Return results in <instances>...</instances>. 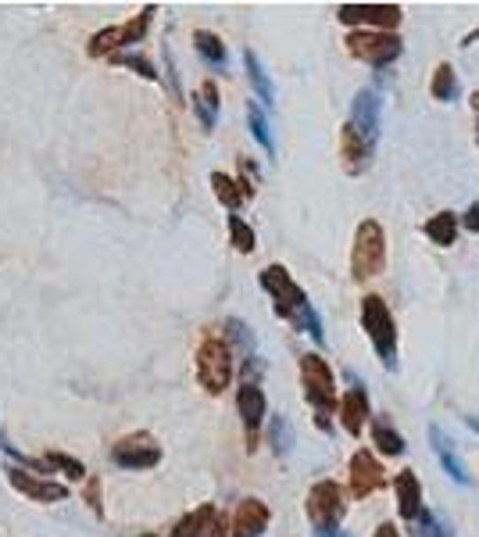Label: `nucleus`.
<instances>
[{
  "label": "nucleus",
  "mask_w": 479,
  "mask_h": 537,
  "mask_svg": "<svg viewBox=\"0 0 479 537\" xmlns=\"http://www.w3.org/2000/svg\"><path fill=\"white\" fill-rule=\"evenodd\" d=\"M0 448H8V440H4V433H0Z\"/></svg>",
  "instance_id": "40"
},
{
  "label": "nucleus",
  "mask_w": 479,
  "mask_h": 537,
  "mask_svg": "<svg viewBox=\"0 0 479 537\" xmlns=\"http://www.w3.org/2000/svg\"><path fill=\"white\" fill-rule=\"evenodd\" d=\"M112 459L122 470H151L161 463V448L151 433H129L112 448Z\"/></svg>",
  "instance_id": "10"
},
{
  "label": "nucleus",
  "mask_w": 479,
  "mask_h": 537,
  "mask_svg": "<svg viewBox=\"0 0 479 537\" xmlns=\"http://www.w3.org/2000/svg\"><path fill=\"white\" fill-rule=\"evenodd\" d=\"M387 265V233L375 219H365L354 230V247H351V276L354 280H372Z\"/></svg>",
  "instance_id": "4"
},
{
  "label": "nucleus",
  "mask_w": 479,
  "mask_h": 537,
  "mask_svg": "<svg viewBox=\"0 0 479 537\" xmlns=\"http://www.w3.org/2000/svg\"><path fill=\"white\" fill-rule=\"evenodd\" d=\"M354 384V380H351ZM336 409H340V423H344V430L351 433V437H358L361 433V426H365V419H368V394H365V387L361 384H354L340 401H336Z\"/></svg>",
  "instance_id": "19"
},
{
  "label": "nucleus",
  "mask_w": 479,
  "mask_h": 537,
  "mask_svg": "<svg viewBox=\"0 0 479 537\" xmlns=\"http://www.w3.org/2000/svg\"><path fill=\"white\" fill-rule=\"evenodd\" d=\"M361 330L372 340V351L379 354V362L390 373H398V323L390 305L379 294H365L361 298Z\"/></svg>",
  "instance_id": "2"
},
{
  "label": "nucleus",
  "mask_w": 479,
  "mask_h": 537,
  "mask_svg": "<svg viewBox=\"0 0 479 537\" xmlns=\"http://www.w3.org/2000/svg\"><path fill=\"white\" fill-rule=\"evenodd\" d=\"M401 51H405V43H401V36H394V33L354 29V33L347 36V54L358 58V61H365V65H375V68L398 61Z\"/></svg>",
  "instance_id": "6"
},
{
  "label": "nucleus",
  "mask_w": 479,
  "mask_h": 537,
  "mask_svg": "<svg viewBox=\"0 0 479 537\" xmlns=\"http://www.w3.org/2000/svg\"><path fill=\"white\" fill-rule=\"evenodd\" d=\"M429 94H433L437 101H444V105L458 97V75H454V68H451V65H437L433 82H429Z\"/></svg>",
  "instance_id": "28"
},
{
  "label": "nucleus",
  "mask_w": 479,
  "mask_h": 537,
  "mask_svg": "<svg viewBox=\"0 0 479 537\" xmlns=\"http://www.w3.org/2000/svg\"><path fill=\"white\" fill-rule=\"evenodd\" d=\"M154 15H158V8H154V4H147L133 22H126V26H112V29H101L97 36L89 40V54H93V58H104V54H115L119 47H126V43H140V40L147 36V29H151Z\"/></svg>",
  "instance_id": "7"
},
{
  "label": "nucleus",
  "mask_w": 479,
  "mask_h": 537,
  "mask_svg": "<svg viewBox=\"0 0 479 537\" xmlns=\"http://www.w3.org/2000/svg\"><path fill=\"white\" fill-rule=\"evenodd\" d=\"M89 505H93V512H97V516L104 512V509H101V484H97V480H89Z\"/></svg>",
  "instance_id": "36"
},
{
  "label": "nucleus",
  "mask_w": 479,
  "mask_h": 537,
  "mask_svg": "<svg viewBox=\"0 0 479 537\" xmlns=\"http://www.w3.org/2000/svg\"><path fill=\"white\" fill-rule=\"evenodd\" d=\"M143 537H151V533H143Z\"/></svg>",
  "instance_id": "42"
},
{
  "label": "nucleus",
  "mask_w": 479,
  "mask_h": 537,
  "mask_svg": "<svg viewBox=\"0 0 479 537\" xmlns=\"http://www.w3.org/2000/svg\"><path fill=\"white\" fill-rule=\"evenodd\" d=\"M268 519H272V512H268V505L261 498H243L236 505V512H233L229 537H261L265 526H268Z\"/></svg>",
  "instance_id": "15"
},
{
  "label": "nucleus",
  "mask_w": 479,
  "mask_h": 537,
  "mask_svg": "<svg viewBox=\"0 0 479 537\" xmlns=\"http://www.w3.org/2000/svg\"><path fill=\"white\" fill-rule=\"evenodd\" d=\"M372 440L382 455H405V437L387 419H372Z\"/></svg>",
  "instance_id": "25"
},
{
  "label": "nucleus",
  "mask_w": 479,
  "mask_h": 537,
  "mask_svg": "<svg viewBox=\"0 0 479 537\" xmlns=\"http://www.w3.org/2000/svg\"><path fill=\"white\" fill-rule=\"evenodd\" d=\"M372 151H375V147H368V144L354 133L351 122L340 129V161H344V172H347V175H361V172L368 168V161H372Z\"/></svg>",
  "instance_id": "17"
},
{
  "label": "nucleus",
  "mask_w": 479,
  "mask_h": 537,
  "mask_svg": "<svg viewBox=\"0 0 479 537\" xmlns=\"http://www.w3.org/2000/svg\"><path fill=\"white\" fill-rule=\"evenodd\" d=\"M236 412L243 419V430H247V452H254L258 448V430L268 416V401H265V391L258 384H243L236 391Z\"/></svg>",
  "instance_id": "12"
},
{
  "label": "nucleus",
  "mask_w": 479,
  "mask_h": 537,
  "mask_svg": "<svg viewBox=\"0 0 479 537\" xmlns=\"http://www.w3.org/2000/svg\"><path fill=\"white\" fill-rule=\"evenodd\" d=\"M258 280H261V287L268 291V298L275 301V315H279V319H286L294 330H305L315 344H322V340H326L319 312L312 308L308 294L294 284V276L286 273L282 265H268V268H261V276H258Z\"/></svg>",
  "instance_id": "1"
},
{
  "label": "nucleus",
  "mask_w": 479,
  "mask_h": 537,
  "mask_svg": "<svg viewBox=\"0 0 479 537\" xmlns=\"http://www.w3.org/2000/svg\"><path fill=\"white\" fill-rule=\"evenodd\" d=\"M415 523H419V537H451L447 523H444L437 512H426V509H422Z\"/></svg>",
  "instance_id": "33"
},
{
  "label": "nucleus",
  "mask_w": 479,
  "mask_h": 537,
  "mask_svg": "<svg viewBox=\"0 0 479 537\" xmlns=\"http://www.w3.org/2000/svg\"><path fill=\"white\" fill-rule=\"evenodd\" d=\"M347 512V502H344V491L340 484L333 480H319L312 491H308V519L315 523V530H333Z\"/></svg>",
  "instance_id": "8"
},
{
  "label": "nucleus",
  "mask_w": 479,
  "mask_h": 537,
  "mask_svg": "<svg viewBox=\"0 0 479 537\" xmlns=\"http://www.w3.org/2000/svg\"><path fill=\"white\" fill-rule=\"evenodd\" d=\"M194 108H197V119H201L205 129H215V126H219V86H215L212 79L201 82L197 97H194Z\"/></svg>",
  "instance_id": "22"
},
{
  "label": "nucleus",
  "mask_w": 479,
  "mask_h": 537,
  "mask_svg": "<svg viewBox=\"0 0 479 537\" xmlns=\"http://www.w3.org/2000/svg\"><path fill=\"white\" fill-rule=\"evenodd\" d=\"M468 426H472V430L479 433V419H475V416H468Z\"/></svg>",
  "instance_id": "39"
},
{
  "label": "nucleus",
  "mask_w": 479,
  "mask_h": 537,
  "mask_svg": "<svg viewBox=\"0 0 479 537\" xmlns=\"http://www.w3.org/2000/svg\"><path fill=\"white\" fill-rule=\"evenodd\" d=\"M336 19L344 26H372V33H390L401 26L405 12L398 4H344Z\"/></svg>",
  "instance_id": "9"
},
{
  "label": "nucleus",
  "mask_w": 479,
  "mask_h": 537,
  "mask_svg": "<svg viewBox=\"0 0 479 537\" xmlns=\"http://www.w3.org/2000/svg\"><path fill=\"white\" fill-rule=\"evenodd\" d=\"M422 230H426V237H429L433 244L451 247V244L458 240V215H454V212H440V215H433Z\"/></svg>",
  "instance_id": "24"
},
{
  "label": "nucleus",
  "mask_w": 479,
  "mask_h": 537,
  "mask_svg": "<svg viewBox=\"0 0 479 537\" xmlns=\"http://www.w3.org/2000/svg\"><path fill=\"white\" fill-rule=\"evenodd\" d=\"M429 444H433V452H437L444 473H447L454 484H468V470H465V463H461V455H458V448H454V440H451L440 426H429Z\"/></svg>",
  "instance_id": "18"
},
{
  "label": "nucleus",
  "mask_w": 479,
  "mask_h": 537,
  "mask_svg": "<svg viewBox=\"0 0 479 537\" xmlns=\"http://www.w3.org/2000/svg\"><path fill=\"white\" fill-rule=\"evenodd\" d=\"M461 226H465L468 233H479V201H475V205H468V212H465Z\"/></svg>",
  "instance_id": "35"
},
{
  "label": "nucleus",
  "mask_w": 479,
  "mask_h": 537,
  "mask_svg": "<svg viewBox=\"0 0 479 537\" xmlns=\"http://www.w3.org/2000/svg\"><path fill=\"white\" fill-rule=\"evenodd\" d=\"M8 480H12V487H15L19 494H26V498H33V502H65V498H68V487H65V484L29 477V473L19 470V466L8 470Z\"/></svg>",
  "instance_id": "16"
},
{
  "label": "nucleus",
  "mask_w": 479,
  "mask_h": 537,
  "mask_svg": "<svg viewBox=\"0 0 479 537\" xmlns=\"http://www.w3.org/2000/svg\"><path fill=\"white\" fill-rule=\"evenodd\" d=\"M351 126H354V133L368 147H375V136H379V97L372 94V90L354 94V101H351Z\"/></svg>",
  "instance_id": "14"
},
{
  "label": "nucleus",
  "mask_w": 479,
  "mask_h": 537,
  "mask_svg": "<svg viewBox=\"0 0 479 537\" xmlns=\"http://www.w3.org/2000/svg\"><path fill=\"white\" fill-rule=\"evenodd\" d=\"M243 65H247V79H251V86H254V94H258V101H265V105H272V101H275V86H272V79H268V72L261 68V61H258V54H254V51H243Z\"/></svg>",
  "instance_id": "23"
},
{
  "label": "nucleus",
  "mask_w": 479,
  "mask_h": 537,
  "mask_svg": "<svg viewBox=\"0 0 479 537\" xmlns=\"http://www.w3.org/2000/svg\"><path fill=\"white\" fill-rule=\"evenodd\" d=\"M247 122H251V136L261 144V151H268V158L275 154V144H272V133H268V122L261 115L258 105H247Z\"/></svg>",
  "instance_id": "29"
},
{
  "label": "nucleus",
  "mask_w": 479,
  "mask_h": 537,
  "mask_svg": "<svg viewBox=\"0 0 479 537\" xmlns=\"http://www.w3.org/2000/svg\"><path fill=\"white\" fill-rule=\"evenodd\" d=\"M172 537H229V526H226V516L215 509V505H201L194 512H186Z\"/></svg>",
  "instance_id": "13"
},
{
  "label": "nucleus",
  "mask_w": 479,
  "mask_h": 537,
  "mask_svg": "<svg viewBox=\"0 0 479 537\" xmlns=\"http://www.w3.org/2000/svg\"><path fill=\"white\" fill-rule=\"evenodd\" d=\"M229 240H233V247L240 251V254H251L254 247H258V237H254V230L240 219V215H229Z\"/></svg>",
  "instance_id": "30"
},
{
  "label": "nucleus",
  "mask_w": 479,
  "mask_h": 537,
  "mask_svg": "<svg viewBox=\"0 0 479 537\" xmlns=\"http://www.w3.org/2000/svg\"><path fill=\"white\" fill-rule=\"evenodd\" d=\"M112 61H115V65H129V68H136L143 79H158L154 61H151V58H143V54H112Z\"/></svg>",
  "instance_id": "34"
},
{
  "label": "nucleus",
  "mask_w": 479,
  "mask_h": 537,
  "mask_svg": "<svg viewBox=\"0 0 479 537\" xmlns=\"http://www.w3.org/2000/svg\"><path fill=\"white\" fill-rule=\"evenodd\" d=\"M268 444L275 448V455H286L290 452V423H286L282 416H272V423H268Z\"/></svg>",
  "instance_id": "31"
},
{
  "label": "nucleus",
  "mask_w": 479,
  "mask_h": 537,
  "mask_svg": "<svg viewBox=\"0 0 479 537\" xmlns=\"http://www.w3.org/2000/svg\"><path fill=\"white\" fill-rule=\"evenodd\" d=\"M197 380L208 394H222L233 380V354L226 347V340L219 337H205L197 347Z\"/></svg>",
  "instance_id": "5"
},
{
  "label": "nucleus",
  "mask_w": 479,
  "mask_h": 537,
  "mask_svg": "<svg viewBox=\"0 0 479 537\" xmlns=\"http://www.w3.org/2000/svg\"><path fill=\"white\" fill-rule=\"evenodd\" d=\"M315 537H351V533H344V530L333 526V530H315Z\"/></svg>",
  "instance_id": "38"
},
{
  "label": "nucleus",
  "mask_w": 479,
  "mask_h": 537,
  "mask_svg": "<svg viewBox=\"0 0 479 537\" xmlns=\"http://www.w3.org/2000/svg\"><path fill=\"white\" fill-rule=\"evenodd\" d=\"M475 140H479V122H475Z\"/></svg>",
  "instance_id": "41"
},
{
  "label": "nucleus",
  "mask_w": 479,
  "mask_h": 537,
  "mask_svg": "<svg viewBox=\"0 0 479 537\" xmlns=\"http://www.w3.org/2000/svg\"><path fill=\"white\" fill-rule=\"evenodd\" d=\"M394 491H398V512H401V519H405V523H415L419 512H422V484H419V477H415L412 470L398 473Z\"/></svg>",
  "instance_id": "20"
},
{
  "label": "nucleus",
  "mask_w": 479,
  "mask_h": 537,
  "mask_svg": "<svg viewBox=\"0 0 479 537\" xmlns=\"http://www.w3.org/2000/svg\"><path fill=\"white\" fill-rule=\"evenodd\" d=\"M43 466H47V470H65L68 480H82V477H86V466H82L79 459L65 455V452H50V455L43 459Z\"/></svg>",
  "instance_id": "32"
},
{
  "label": "nucleus",
  "mask_w": 479,
  "mask_h": 537,
  "mask_svg": "<svg viewBox=\"0 0 479 537\" xmlns=\"http://www.w3.org/2000/svg\"><path fill=\"white\" fill-rule=\"evenodd\" d=\"M375 537H401V533H398L394 523H379V526H375Z\"/></svg>",
  "instance_id": "37"
},
{
  "label": "nucleus",
  "mask_w": 479,
  "mask_h": 537,
  "mask_svg": "<svg viewBox=\"0 0 479 537\" xmlns=\"http://www.w3.org/2000/svg\"><path fill=\"white\" fill-rule=\"evenodd\" d=\"M212 191H215V198L229 208V212H236L247 198H243V191H240V183H236V179H229L226 172H212Z\"/></svg>",
  "instance_id": "26"
},
{
  "label": "nucleus",
  "mask_w": 479,
  "mask_h": 537,
  "mask_svg": "<svg viewBox=\"0 0 479 537\" xmlns=\"http://www.w3.org/2000/svg\"><path fill=\"white\" fill-rule=\"evenodd\" d=\"M301 384H305L308 405L315 409V426L329 433V416L336 409V384L322 354H301Z\"/></svg>",
  "instance_id": "3"
},
{
  "label": "nucleus",
  "mask_w": 479,
  "mask_h": 537,
  "mask_svg": "<svg viewBox=\"0 0 479 537\" xmlns=\"http://www.w3.org/2000/svg\"><path fill=\"white\" fill-rule=\"evenodd\" d=\"M226 330H229V354H240V362L247 366V373H254V370H261L258 362H254V337H251V330H247V323H240V319H229L226 323Z\"/></svg>",
  "instance_id": "21"
},
{
  "label": "nucleus",
  "mask_w": 479,
  "mask_h": 537,
  "mask_svg": "<svg viewBox=\"0 0 479 537\" xmlns=\"http://www.w3.org/2000/svg\"><path fill=\"white\" fill-rule=\"evenodd\" d=\"M382 487H387V473H382L379 459L372 452H365V448L354 452L351 455V494H354V502H365L368 494H375Z\"/></svg>",
  "instance_id": "11"
},
{
  "label": "nucleus",
  "mask_w": 479,
  "mask_h": 537,
  "mask_svg": "<svg viewBox=\"0 0 479 537\" xmlns=\"http://www.w3.org/2000/svg\"><path fill=\"white\" fill-rule=\"evenodd\" d=\"M194 43H197V54H201L208 65H215V68H226V43H222L215 33H208V29H197V33H194Z\"/></svg>",
  "instance_id": "27"
}]
</instances>
